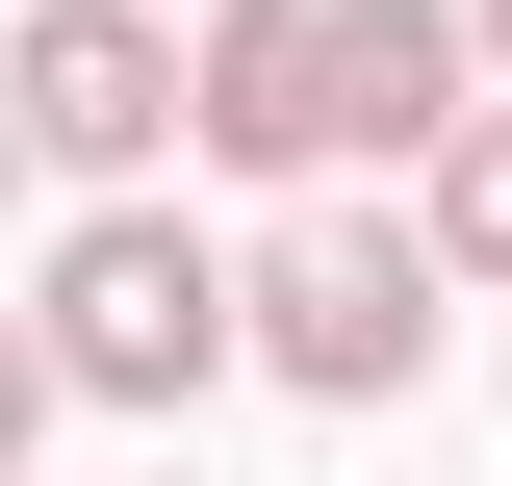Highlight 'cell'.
Instances as JSON below:
<instances>
[{
	"label": "cell",
	"instance_id": "obj_1",
	"mask_svg": "<svg viewBox=\"0 0 512 486\" xmlns=\"http://www.w3.org/2000/svg\"><path fill=\"white\" fill-rule=\"evenodd\" d=\"M26 359H52L77 410H180V384L231 359V256L154 231V205H103V231L52 256V333H26Z\"/></svg>",
	"mask_w": 512,
	"mask_h": 486
},
{
	"label": "cell",
	"instance_id": "obj_9",
	"mask_svg": "<svg viewBox=\"0 0 512 486\" xmlns=\"http://www.w3.org/2000/svg\"><path fill=\"white\" fill-rule=\"evenodd\" d=\"M128 26H154V0H128Z\"/></svg>",
	"mask_w": 512,
	"mask_h": 486
},
{
	"label": "cell",
	"instance_id": "obj_3",
	"mask_svg": "<svg viewBox=\"0 0 512 486\" xmlns=\"http://www.w3.org/2000/svg\"><path fill=\"white\" fill-rule=\"evenodd\" d=\"M0 154H77V180L180 154V26H128V0H26V26H0Z\"/></svg>",
	"mask_w": 512,
	"mask_h": 486
},
{
	"label": "cell",
	"instance_id": "obj_7",
	"mask_svg": "<svg viewBox=\"0 0 512 486\" xmlns=\"http://www.w3.org/2000/svg\"><path fill=\"white\" fill-rule=\"evenodd\" d=\"M26 410H52V359H26V333H0V461H26Z\"/></svg>",
	"mask_w": 512,
	"mask_h": 486
},
{
	"label": "cell",
	"instance_id": "obj_4",
	"mask_svg": "<svg viewBox=\"0 0 512 486\" xmlns=\"http://www.w3.org/2000/svg\"><path fill=\"white\" fill-rule=\"evenodd\" d=\"M180 128H205V154H256V180H333V0H205Z\"/></svg>",
	"mask_w": 512,
	"mask_h": 486
},
{
	"label": "cell",
	"instance_id": "obj_2",
	"mask_svg": "<svg viewBox=\"0 0 512 486\" xmlns=\"http://www.w3.org/2000/svg\"><path fill=\"white\" fill-rule=\"evenodd\" d=\"M231 333H256L282 384H333V410H384V384L436 359V256H410V231H359V205H308V231L231 282Z\"/></svg>",
	"mask_w": 512,
	"mask_h": 486
},
{
	"label": "cell",
	"instance_id": "obj_6",
	"mask_svg": "<svg viewBox=\"0 0 512 486\" xmlns=\"http://www.w3.org/2000/svg\"><path fill=\"white\" fill-rule=\"evenodd\" d=\"M410 256L512 282V103H461V128H436V231H410Z\"/></svg>",
	"mask_w": 512,
	"mask_h": 486
},
{
	"label": "cell",
	"instance_id": "obj_5",
	"mask_svg": "<svg viewBox=\"0 0 512 486\" xmlns=\"http://www.w3.org/2000/svg\"><path fill=\"white\" fill-rule=\"evenodd\" d=\"M461 103H487L461 0H333V154H436Z\"/></svg>",
	"mask_w": 512,
	"mask_h": 486
},
{
	"label": "cell",
	"instance_id": "obj_8",
	"mask_svg": "<svg viewBox=\"0 0 512 486\" xmlns=\"http://www.w3.org/2000/svg\"><path fill=\"white\" fill-rule=\"evenodd\" d=\"M461 52H487V77H512V0H461Z\"/></svg>",
	"mask_w": 512,
	"mask_h": 486
}]
</instances>
